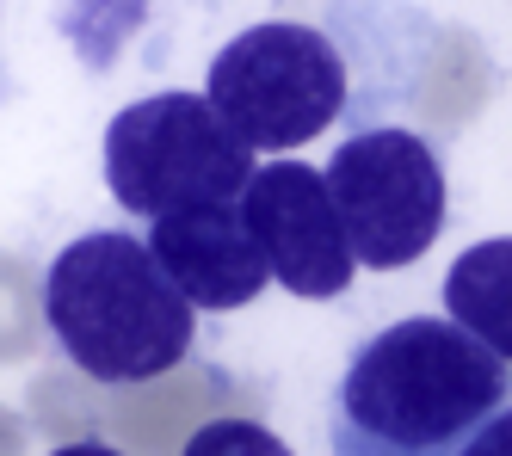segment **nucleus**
Segmentation results:
<instances>
[{
    "label": "nucleus",
    "instance_id": "8",
    "mask_svg": "<svg viewBox=\"0 0 512 456\" xmlns=\"http://www.w3.org/2000/svg\"><path fill=\"white\" fill-rule=\"evenodd\" d=\"M445 315L488 352L512 358V235L475 241L445 272Z\"/></svg>",
    "mask_w": 512,
    "mask_h": 456
},
{
    "label": "nucleus",
    "instance_id": "5",
    "mask_svg": "<svg viewBox=\"0 0 512 456\" xmlns=\"http://www.w3.org/2000/svg\"><path fill=\"white\" fill-rule=\"evenodd\" d=\"M321 173H327V192H334V210L346 222L358 265H371V272H401L445 235L451 185H445V161H438V148L426 136L371 124L346 136Z\"/></svg>",
    "mask_w": 512,
    "mask_h": 456
},
{
    "label": "nucleus",
    "instance_id": "3",
    "mask_svg": "<svg viewBox=\"0 0 512 456\" xmlns=\"http://www.w3.org/2000/svg\"><path fill=\"white\" fill-rule=\"evenodd\" d=\"M204 99L253 155H284L346 118L352 68L327 31L303 19H266L210 56Z\"/></svg>",
    "mask_w": 512,
    "mask_h": 456
},
{
    "label": "nucleus",
    "instance_id": "9",
    "mask_svg": "<svg viewBox=\"0 0 512 456\" xmlns=\"http://www.w3.org/2000/svg\"><path fill=\"white\" fill-rule=\"evenodd\" d=\"M179 456H297L278 432L253 426V420H210L186 438V450Z\"/></svg>",
    "mask_w": 512,
    "mask_h": 456
},
{
    "label": "nucleus",
    "instance_id": "7",
    "mask_svg": "<svg viewBox=\"0 0 512 456\" xmlns=\"http://www.w3.org/2000/svg\"><path fill=\"white\" fill-rule=\"evenodd\" d=\"M149 247L167 265V278L186 290V302L204 315L247 309V302L272 284L266 253L253 241V228L241 222L235 198L179 204V210L149 216Z\"/></svg>",
    "mask_w": 512,
    "mask_h": 456
},
{
    "label": "nucleus",
    "instance_id": "11",
    "mask_svg": "<svg viewBox=\"0 0 512 456\" xmlns=\"http://www.w3.org/2000/svg\"><path fill=\"white\" fill-rule=\"evenodd\" d=\"M50 456H124V450H112V444H62Z\"/></svg>",
    "mask_w": 512,
    "mask_h": 456
},
{
    "label": "nucleus",
    "instance_id": "1",
    "mask_svg": "<svg viewBox=\"0 0 512 456\" xmlns=\"http://www.w3.org/2000/svg\"><path fill=\"white\" fill-rule=\"evenodd\" d=\"M512 395L506 358L451 315H401L352 352L327 407L334 456H457Z\"/></svg>",
    "mask_w": 512,
    "mask_h": 456
},
{
    "label": "nucleus",
    "instance_id": "10",
    "mask_svg": "<svg viewBox=\"0 0 512 456\" xmlns=\"http://www.w3.org/2000/svg\"><path fill=\"white\" fill-rule=\"evenodd\" d=\"M457 456H512V401H500L488 420L469 432V444Z\"/></svg>",
    "mask_w": 512,
    "mask_h": 456
},
{
    "label": "nucleus",
    "instance_id": "6",
    "mask_svg": "<svg viewBox=\"0 0 512 456\" xmlns=\"http://www.w3.org/2000/svg\"><path fill=\"white\" fill-rule=\"evenodd\" d=\"M235 204H241V222L253 228V241L266 253L272 284H284L303 302H327L352 284L358 253L346 241L334 192H327V173H315L303 161L253 167V179L241 185Z\"/></svg>",
    "mask_w": 512,
    "mask_h": 456
},
{
    "label": "nucleus",
    "instance_id": "4",
    "mask_svg": "<svg viewBox=\"0 0 512 456\" xmlns=\"http://www.w3.org/2000/svg\"><path fill=\"white\" fill-rule=\"evenodd\" d=\"M253 148L216 118L204 93H149L105 124V185L130 216L241 198Z\"/></svg>",
    "mask_w": 512,
    "mask_h": 456
},
{
    "label": "nucleus",
    "instance_id": "2",
    "mask_svg": "<svg viewBox=\"0 0 512 456\" xmlns=\"http://www.w3.org/2000/svg\"><path fill=\"white\" fill-rule=\"evenodd\" d=\"M44 327L68 364L93 383H149L192 352L198 309L167 278L149 235L93 228L75 235L44 272Z\"/></svg>",
    "mask_w": 512,
    "mask_h": 456
}]
</instances>
